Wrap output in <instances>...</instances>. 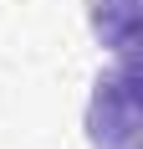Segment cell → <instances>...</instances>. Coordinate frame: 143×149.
Instances as JSON below:
<instances>
[{"instance_id": "1", "label": "cell", "mask_w": 143, "mask_h": 149, "mask_svg": "<svg viewBox=\"0 0 143 149\" xmlns=\"http://www.w3.org/2000/svg\"><path fill=\"white\" fill-rule=\"evenodd\" d=\"M87 129L97 149H133L138 144V88H133L128 57L97 82L92 108H87Z\"/></svg>"}]
</instances>
